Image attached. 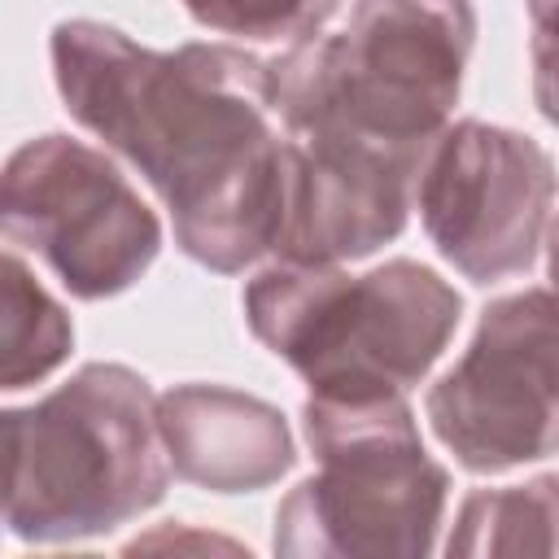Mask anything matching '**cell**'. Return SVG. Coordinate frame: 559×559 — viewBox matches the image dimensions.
I'll use <instances>...</instances> for the list:
<instances>
[{
    "mask_svg": "<svg viewBox=\"0 0 559 559\" xmlns=\"http://www.w3.org/2000/svg\"><path fill=\"white\" fill-rule=\"evenodd\" d=\"M52 74L70 118L166 201L192 262L236 275L271 253L284 131L262 57L236 44L157 52L118 26L74 17L52 31Z\"/></svg>",
    "mask_w": 559,
    "mask_h": 559,
    "instance_id": "cell-1",
    "label": "cell"
},
{
    "mask_svg": "<svg viewBox=\"0 0 559 559\" xmlns=\"http://www.w3.org/2000/svg\"><path fill=\"white\" fill-rule=\"evenodd\" d=\"M472 39V0H358L341 31L266 61L280 131L428 157L463 92Z\"/></svg>",
    "mask_w": 559,
    "mask_h": 559,
    "instance_id": "cell-2",
    "label": "cell"
},
{
    "mask_svg": "<svg viewBox=\"0 0 559 559\" xmlns=\"http://www.w3.org/2000/svg\"><path fill=\"white\" fill-rule=\"evenodd\" d=\"M4 415V524L22 542H83L162 502L170 459L148 380L87 362Z\"/></svg>",
    "mask_w": 559,
    "mask_h": 559,
    "instance_id": "cell-3",
    "label": "cell"
},
{
    "mask_svg": "<svg viewBox=\"0 0 559 559\" xmlns=\"http://www.w3.org/2000/svg\"><path fill=\"white\" fill-rule=\"evenodd\" d=\"M463 297L424 262L367 275L275 262L245 284L249 332L319 397L406 393L450 345Z\"/></svg>",
    "mask_w": 559,
    "mask_h": 559,
    "instance_id": "cell-4",
    "label": "cell"
},
{
    "mask_svg": "<svg viewBox=\"0 0 559 559\" xmlns=\"http://www.w3.org/2000/svg\"><path fill=\"white\" fill-rule=\"evenodd\" d=\"M301 419L319 472L280 502L275 555L424 559L441 528L450 472L428 459L406 393H310Z\"/></svg>",
    "mask_w": 559,
    "mask_h": 559,
    "instance_id": "cell-5",
    "label": "cell"
},
{
    "mask_svg": "<svg viewBox=\"0 0 559 559\" xmlns=\"http://www.w3.org/2000/svg\"><path fill=\"white\" fill-rule=\"evenodd\" d=\"M0 236L31 249L79 297L131 288L162 249V223L92 144L48 131L0 166Z\"/></svg>",
    "mask_w": 559,
    "mask_h": 559,
    "instance_id": "cell-6",
    "label": "cell"
},
{
    "mask_svg": "<svg viewBox=\"0 0 559 559\" xmlns=\"http://www.w3.org/2000/svg\"><path fill=\"white\" fill-rule=\"evenodd\" d=\"M550 205V153L533 135L463 118L432 140L411 210H419L428 240L459 275L498 284L542 262Z\"/></svg>",
    "mask_w": 559,
    "mask_h": 559,
    "instance_id": "cell-7",
    "label": "cell"
},
{
    "mask_svg": "<svg viewBox=\"0 0 559 559\" xmlns=\"http://www.w3.org/2000/svg\"><path fill=\"white\" fill-rule=\"evenodd\" d=\"M428 424L467 472H507L555 454L550 288L485 306L463 358L428 389Z\"/></svg>",
    "mask_w": 559,
    "mask_h": 559,
    "instance_id": "cell-8",
    "label": "cell"
},
{
    "mask_svg": "<svg viewBox=\"0 0 559 559\" xmlns=\"http://www.w3.org/2000/svg\"><path fill=\"white\" fill-rule=\"evenodd\" d=\"M157 428L170 472L214 493L266 489L297 459L284 415L227 384H175L157 397Z\"/></svg>",
    "mask_w": 559,
    "mask_h": 559,
    "instance_id": "cell-9",
    "label": "cell"
},
{
    "mask_svg": "<svg viewBox=\"0 0 559 559\" xmlns=\"http://www.w3.org/2000/svg\"><path fill=\"white\" fill-rule=\"evenodd\" d=\"M74 349L66 306L35 280V271L0 249V389L48 380Z\"/></svg>",
    "mask_w": 559,
    "mask_h": 559,
    "instance_id": "cell-10",
    "label": "cell"
},
{
    "mask_svg": "<svg viewBox=\"0 0 559 559\" xmlns=\"http://www.w3.org/2000/svg\"><path fill=\"white\" fill-rule=\"evenodd\" d=\"M555 476L533 485L476 489L459 511L450 555H550L555 546Z\"/></svg>",
    "mask_w": 559,
    "mask_h": 559,
    "instance_id": "cell-11",
    "label": "cell"
},
{
    "mask_svg": "<svg viewBox=\"0 0 559 559\" xmlns=\"http://www.w3.org/2000/svg\"><path fill=\"white\" fill-rule=\"evenodd\" d=\"M336 4L341 0H183L201 26L253 44H301L323 31Z\"/></svg>",
    "mask_w": 559,
    "mask_h": 559,
    "instance_id": "cell-12",
    "label": "cell"
},
{
    "mask_svg": "<svg viewBox=\"0 0 559 559\" xmlns=\"http://www.w3.org/2000/svg\"><path fill=\"white\" fill-rule=\"evenodd\" d=\"M0 524H4V415H0Z\"/></svg>",
    "mask_w": 559,
    "mask_h": 559,
    "instance_id": "cell-13",
    "label": "cell"
}]
</instances>
